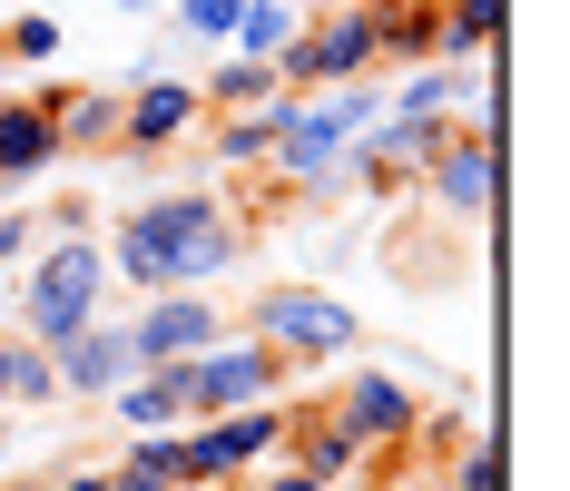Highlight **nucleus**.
Wrapping results in <instances>:
<instances>
[{
    "label": "nucleus",
    "mask_w": 570,
    "mask_h": 491,
    "mask_svg": "<svg viewBox=\"0 0 570 491\" xmlns=\"http://www.w3.org/2000/svg\"><path fill=\"white\" fill-rule=\"evenodd\" d=\"M364 69H384L364 0H325L315 20H295V40H285V59H276L285 89H335V79H364Z\"/></svg>",
    "instance_id": "obj_5"
},
{
    "label": "nucleus",
    "mask_w": 570,
    "mask_h": 491,
    "mask_svg": "<svg viewBox=\"0 0 570 491\" xmlns=\"http://www.w3.org/2000/svg\"><path fill=\"white\" fill-rule=\"evenodd\" d=\"M99 256H109V285H128V295L217 285V275H236V256H246V217L217 207L207 187H168V197L118 207V226L99 236Z\"/></svg>",
    "instance_id": "obj_1"
},
{
    "label": "nucleus",
    "mask_w": 570,
    "mask_h": 491,
    "mask_svg": "<svg viewBox=\"0 0 570 491\" xmlns=\"http://www.w3.org/2000/svg\"><path fill=\"white\" fill-rule=\"evenodd\" d=\"M59 158H69V148H59L50 118L30 109V99H0V187H40Z\"/></svg>",
    "instance_id": "obj_14"
},
{
    "label": "nucleus",
    "mask_w": 570,
    "mask_h": 491,
    "mask_svg": "<svg viewBox=\"0 0 570 491\" xmlns=\"http://www.w3.org/2000/svg\"><path fill=\"white\" fill-rule=\"evenodd\" d=\"M109 413L128 423V433H168V423H187V383H177V364H138V374L109 393Z\"/></svg>",
    "instance_id": "obj_15"
},
{
    "label": "nucleus",
    "mask_w": 570,
    "mask_h": 491,
    "mask_svg": "<svg viewBox=\"0 0 570 491\" xmlns=\"http://www.w3.org/2000/svg\"><path fill=\"white\" fill-rule=\"evenodd\" d=\"M512 0H443V59H502Z\"/></svg>",
    "instance_id": "obj_18"
},
{
    "label": "nucleus",
    "mask_w": 570,
    "mask_h": 491,
    "mask_svg": "<svg viewBox=\"0 0 570 491\" xmlns=\"http://www.w3.org/2000/svg\"><path fill=\"white\" fill-rule=\"evenodd\" d=\"M285 40H295V0H246L236 30H227V50L236 59H266V69L285 59Z\"/></svg>",
    "instance_id": "obj_20"
},
{
    "label": "nucleus",
    "mask_w": 570,
    "mask_h": 491,
    "mask_svg": "<svg viewBox=\"0 0 570 491\" xmlns=\"http://www.w3.org/2000/svg\"><path fill=\"white\" fill-rule=\"evenodd\" d=\"M285 462L305 472V482H325V491H344V482H364V433L344 423L335 403H285Z\"/></svg>",
    "instance_id": "obj_10"
},
{
    "label": "nucleus",
    "mask_w": 570,
    "mask_h": 491,
    "mask_svg": "<svg viewBox=\"0 0 570 491\" xmlns=\"http://www.w3.org/2000/svg\"><path fill=\"white\" fill-rule=\"evenodd\" d=\"M207 128V99H197V79H138L128 89V128H118V158H168V148H187Z\"/></svg>",
    "instance_id": "obj_9"
},
{
    "label": "nucleus",
    "mask_w": 570,
    "mask_h": 491,
    "mask_svg": "<svg viewBox=\"0 0 570 491\" xmlns=\"http://www.w3.org/2000/svg\"><path fill=\"white\" fill-rule=\"evenodd\" d=\"M118 334H128V364H187L197 344L227 334V305H217V285H168V295H138Z\"/></svg>",
    "instance_id": "obj_6"
},
{
    "label": "nucleus",
    "mask_w": 570,
    "mask_h": 491,
    "mask_svg": "<svg viewBox=\"0 0 570 491\" xmlns=\"http://www.w3.org/2000/svg\"><path fill=\"white\" fill-rule=\"evenodd\" d=\"M433 491H512V452H502V433L472 423V433L433 462Z\"/></svg>",
    "instance_id": "obj_16"
},
{
    "label": "nucleus",
    "mask_w": 570,
    "mask_h": 491,
    "mask_svg": "<svg viewBox=\"0 0 570 491\" xmlns=\"http://www.w3.org/2000/svg\"><path fill=\"white\" fill-rule=\"evenodd\" d=\"M285 79L276 69H266V59H217V69H207V79H197V99H207V118H227V109H266V99H276Z\"/></svg>",
    "instance_id": "obj_19"
},
{
    "label": "nucleus",
    "mask_w": 570,
    "mask_h": 491,
    "mask_svg": "<svg viewBox=\"0 0 570 491\" xmlns=\"http://www.w3.org/2000/svg\"><path fill=\"white\" fill-rule=\"evenodd\" d=\"M118 10H128V20H148V10H158V0H118Z\"/></svg>",
    "instance_id": "obj_30"
},
{
    "label": "nucleus",
    "mask_w": 570,
    "mask_h": 491,
    "mask_svg": "<svg viewBox=\"0 0 570 491\" xmlns=\"http://www.w3.org/2000/svg\"><path fill=\"white\" fill-rule=\"evenodd\" d=\"M50 374H59V393H79V403H109L118 383L138 374V364H128L118 315H89L79 334H59V344H50Z\"/></svg>",
    "instance_id": "obj_12"
},
{
    "label": "nucleus",
    "mask_w": 570,
    "mask_h": 491,
    "mask_svg": "<svg viewBox=\"0 0 570 491\" xmlns=\"http://www.w3.org/2000/svg\"><path fill=\"white\" fill-rule=\"evenodd\" d=\"M413 187H423L453 226H482V236H492V217H502V138H472L453 118V138L433 148V167H423Z\"/></svg>",
    "instance_id": "obj_7"
},
{
    "label": "nucleus",
    "mask_w": 570,
    "mask_h": 491,
    "mask_svg": "<svg viewBox=\"0 0 570 491\" xmlns=\"http://www.w3.org/2000/svg\"><path fill=\"white\" fill-rule=\"evenodd\" d=\"M109 472H118V491L177 482V423H168V433H128V442H118V462H109Z\"/></svg>",
    "instance_id": "obj_21"
},
{
    "label": "nucleus",
    "mask_w": 570,
    "mask_h": 491,
    "mask_svg": "<svg viewBox=\"0 0 570 491\" xmlns=\"http://www.w3.org/2000/svg\"><path fill=\"white\" fill-rule=\"evenodd\" d=\"M50 236H99V197L59 187V207H50Z\"/></svg>",
    "instance_id": "obj_26"
},
{
    "label": "nucleus",
    "mask_w": 570,
    "mask_h": 491,
    "mask_svg": "<svg viewBox=\"0 0 570 491\" xmlns=\"http://www.w3.org/2000/svg\"><path fill=\"white\" fill-rule=\"evenodd\" d=\"M40 491H118V472L109 462H69V472H50Z\"/></svg>",
    "instance_id": "obj_29"
},
{
    "label": "nucleus",
    "mask_w": 570,
    "mask_h": 491,
    "mask_svg": "<svg viewBox=\"0 0 570 491\" xmlns=\"http://www.w3.org/2000/svg\"><path fill=\"white\" fill-rule=\"evenodd\" d=\"M295 10H325V0H295Z\"/></svg>",
    "instance_id": "obj_33"
},
{
    "label": "nucleus",
    "mask_w": 570,
    "mask_h": 491,
    "mask_svg": "<svg viewBox=\"0 0 570 491\" xmlns=\"http://www.w3.org/2000/svg\"><path fill=\"white\" fill-rule=\"evenodd\" d=\"M148 491H177V482H148Z\"/></svg>",
    "instance_id": "obj_34"
},
{
    "label": "nucleus",
    "mask_w": 570,
    "mask_h": 491,
    "mask_svg": "<svg viewBox=\"0 0 570 491\" xmlns=\"http://www.w3.org/2000/svg\"><path fill=\"white\" fill-rule=\"evenodd\" d=\"M99 305H109L99 236H30V256H20V334L30 344H59V334L89 325Z\"/></svg>",
    "instance_id": "obj_2"
},
{
    "label": "nucleus",
    "mask_w": 570,
    "mask_h": 491,
    "mask_svg": "<svg viewBox=\"0 0 570 491\" xmlns=\"http://www.w3.org/2000/svg\"><path fill=\"white\" fill-rule=\"evenodd\" d=\"M246 334L276 344L285 364H344V354H364V315L344 305L335 285H266L246 305Z\"/></svg>",
    "instance_id": "obj_3"
},
{
    "label": "nucleus",
    "mask_w": 570,
    "mask_h": 491,
    "mask_svg": "<svg viewBox=\"0 0 570 491\" xmlns=\"http://www.w3.org/2000/svg\"><path fill=\"white\" fill-rule=\"evenodd\" d=\"M30 236H40L30 207H0V266H20V256H30Z\"/></svg>",
    "instance_id": "obj_28"
},
{
    "label": "nucleus",
    "mask_w": 570,
    "mask_h": 491,
    "mask_svg": "<svg viewBox=\"0 0 570 491\" xmlns=\"http://www.w3.org/2000/svg\"><path fill=\"white\" fill-rule=\"evenodd\" d=\"M344 491H433V462L394 452V462H364V482H344Z\"/></svg>",
    "instance_id": "obj_25"
},
{
    "label": "nucleus",
    "mask_w": 570,
    "mask_h": 491,
    "mask_svg": "<svg viewBox=\"0 0 570 491\" xmlns=\"http://www.w3.org/2000/svg\"><path fill=\"white\" fill-rule=\"evenodd\" d=\"M325 403H335L344 423L364 433V452H374V462L413 452V423H423V393H413V383H403L394 364H354V354H344V383L325 393Z\"/></svg>",
    "instance_id": "obj_8"
},
{
    "label": "nucleus",
    "mask_w": 570,
    "mask_h": 491,
    "mask_svg": "<svg viewBox=\"0 0 570 491\" xmlns=\"http://www.w3.org/2000/svg\"><path fill=\"white\" fill-rule=\"evenodd\" d=\"M236 491H325V482H305V472H295V462L276 452V462H256V472H246Z\"/></svg>",
    "instance_id": "obj_27"
},
{
    "label": "nucleus",
    "mask_w": 570,
    "mask_h": 491,
    "mask_svg": "<svg viewBox=\"0 0 570 491\" xmlns=\"http://www.w3.org/2000/svg\"><path fill=\"white\" fill-rule=\"evenodd\" d=\"M0 413H10V364H0Z\"/></svg>",
    "instance_id": "obj_31"
},
{
    "label": "nucleus",
    "mask_w": 570,
    "mask_h": 491,
    "mask_svg": "<svg viewBox=\"0 0 570 491\" xmlns=\"http://www.w3.org/2000/svg\"><path fill=\"white\" fill-rule=\"evenodd\" d=\"M30 109L59 128V148H79V158H109L118 128H128V89H79V79H40L30 89Z\"/></svg>",
    "instance_id": "obj_11"
},
{
    "label": "nucleus",
    "mask_w": 570,
    "mask_h": 491,
    "mask_svg": "<svg viewBox=\"0 0 570 491\" xmlns=\"http://www.w3.org/2000/svg\"><path fill=\"white\" fill-rule=\"evenodd\" d=\"M276 118H285V89L266 99V109H227L217 128H207V138H217V167H227V177H256L266 148H276Z\"/></svg>",
    "instance_id": "obj_17"
},
{
    "label": "nucleus",
    "mask_w": 570,
    "mask_h": 491,
    "mask_svg": "<svg viewBox=\"0 0 570 491\" xmlns=\"http://www.w3.org/2000/svg\"><path fill=\"white\" fill-rule=\"evenodd\" d=\"M236 10H246V0H177V30H187V40H207V50H227Z\"/></svg>",
    "instance_id": "obj_24"
},
{
    "label": "nucleus",
    "mask_w": 570,
    "mask_h": 491,
    "mask_svg": "<svg viewBox=\"0 0 570 491\" xmlns=\"http://www.w3.org/2000/svg\"><path fill=\"white\" fill-rule=\"evenodd\" d=\"M0 364H10V403H50V393H59L50 344H30V334H0Z\"/></svg>",
    "instance_id": "obj_23"
},
{
    "label": "nucleus",
    "mask_w": 570,
    "mask_h": 491,
    "mask_svg": "<svg viewBox=\"0 0 570 491\" xmlns=\"http://www.w3.org/2000/svg\"><path fill=\"white\" fill-rule=\"evenodd\" d=\"M285 364L276 344H256V334H217V344H197L177 383H187V413H236V403H276L285 393Z\"/></svg>",
    "instance_id": "obj_4"
},
{
    "label": "nucleus",
    "mask_w": 570,
    "mask_h": 491,
    "mask_svg": "<svg viewBox=\"0 0 570 491\" xmlns=\"http://www.w3.org/2000/svg\"><path fill=\"white\" fill-rule=\"evenodd\" d=\"M374 20V59L413 69V59H443V0H364Z\"/></svg>",
    "instance_id": "obj_13"
},
{
    "label": "nucleus",
    "mask_w": 570,
    "mask_h": 491,
    "mask_svg": "<svg viewBox=\"0 0 570 491\" xmlns=\"http://www.w3.org/2000/svg\"><path fill=\"white\" fill-rule=\"evenodd\" d=\"M187 491H236V482H187Z\"/></svg>",
    "instance_id": "obj_32"
},
{
    "label": "nucleus",
    "mask_w": 570,
    "mask_h": 491,
    "mask_svg": "<svg viewBox=\"0 0 570 491\" xmlns=\"http://www.w3.org/2000/svg\"><path fill=\"white\" fill-rule=\"evenodd\" d=\"M59 20L50 10H20V20H0V59H20V69H59Z\"/></svg>",
    "instance_id": "obj_22"
}]
</instances>
